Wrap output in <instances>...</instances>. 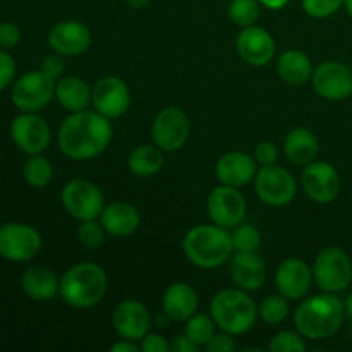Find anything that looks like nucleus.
Listing matches in <instances>:
<instances>
[{
	"label": "nucleus",
	"instance_id": "nucleus-10",
	"mask_svg": "<svg viewBox=\"0 0 352 352\" xmlns=\"http://www.w3.org/2000/svg\"><path fill=\"white\" fill-rule=\"evenodd\" d=\"M41 237L36 229L19 222L0 227V256L14 263L30 261L40 253Z\"/></svg>",
	"mask_w": 352,
	"mask_h": 352
},
{
	"label": "nucleus",
	"instance_id": "nucleus-35",
	"mask_svg": "<svg viewBox=\"0 0 352 352\" xmlns=\"http://www.w3.org/2000/svg\"><path fill=\"white\" fill-rule=\"evenodd\" d=\"M78 239L88 250H96L105 241V229L102 223L95 222V220H85L78 227Z\"/></svg>",
	"mask_w": 352,
	"mask_h": 352
},
{
	"label": "nucleus",
	"instance_id": "nucleus-48",
	"mask_svg": "<svg viewBox=\"0 0 352 352\" xmlns=\"http://www.w3.org/2000/svg\"><path fill=\"white\" fill-rule=\"evenodd\" d=\"M126 2L129 3L131 7H134V9H141V7L146 6V3L150 2V0H126Z\"/></svg>",
	"mask_w": 352,
	"mask_h": 352
},
{
	"label": "nucleus",
	"instance_id": "nucleus-22",
	"mask_svg": "<svg viewBox=\"0 0 352 352\" xmlns=\"http://www.w3.org/2000/svg\"><path fill=\"white\" fill-rule=\"evenodd\" d=\"M230 277L244 291H258L267 280V265L258 253H236L230 261Z\"/></svg>",
	"mask_w": 352,
	"mask_h": 352
},
{
	"label": "nucleus",
	"instance_id": "nucleus-42",
	"mask_svg": "<svg viewBox=\"0 0 352 352\" xmlns=\"http://www.w3.org/2000/svg\"><path fill=\"white\" fill-rule=\"evenodd\" d=\"M21 40V30L12 23L0 24V47L14 48Z\"/></svg>",
	"mask_w": 352,
	"mask_h": 352
},
{
	"label": "nucleus",
	"instance_id": "nucleus-24",
	"mask_svg": "<svg viewBox=\"0 0 352 352\" xmlns=\"http://www.w3.org/2000/svg\"><path fill=\"white\" fill-rule=\"evenodd\" d=\"M162 306H164V313L168 320L186 322L198 309V294L189 284L177 282L165 291Z\"/></svg>",
	"mask_w": 352,
	"mask_h": 352
},
{
	"label": "nucleus",
	"instance_id": "nucleus-32",
	"mask_svg": "<svg viewBox=\"0 0 352 352\" xmlns=\"http://www.w3.org/2000/svg\"><path fill=\"white\" fill-rule=\"evenodd\" d=\"M258 315L268 325H278V323L284 322L289 315V305L287 299L282 294L275 296H267V298L261 301L260 309H258Z\"/></svg>",
	"mask_w": 352,
	"mask_h": 352
},
{
	"label": "nucleus",
	"instance_id": "nucleus-5",
	"mask_svg": "<svg viewBox=\"0 0 352 352\" xmlns=\"http://www.w3.org/2000/svg\"><path fill=\"white\" fill-rule=\"evenodd\" d=\"M244 289H223L212 299L210 311L217 327L230 336L250 332L258 318V308Z\"/></svg>",
	"mask_w": 352,
	"mask_h": 352
},
{
	"label": "nucleus",
	"instance_id": "nucleus-36",
	"mask_svg": "<svg viewBox=\"0 0 352 352\" xmlns=\"http://www.w3.org/2000/svg\"><path fill=\"white\" fill-rule=\"evenodd\" d=\"M268 349L272 352H305L306 351V342L302 339L301 333L296 332H278L277 336L272 339Z\"/></svg>",
	"mask_w": 352,
	"mask_h": 352
},
{
	"label": "nucleus",
	"instance_id": "nucleus-8",
	"mask_svg": "<svg viewBox=\"0 0 352 352\" xmlns=\"http://www.w3.org/2000/svg\"><path fill=\"white\" fill-rule=\"evenodd\" d=\"M256 196L268 206H285L294 199L298 192V182L294 175L278 165H267L256 172L254 177Z\"/></svg>",
	"mask_w": 352,
	"mask_h": 352
},
{
	"label": "nucleus",
	"instance_id": "nucleus-33",
	"mask_svg": "<svg viewBox=\"0 0 352 352\" xmlns=\"http://www.w3.org/2000/svg\"><path fill=\"white\" fill-rule=\"evenodd\" d=\"M229 16L239 26H253L260 17V2L258 0H232L229 6Z\"/></svg>",
	"mask_w": 352,
	"mask_h": 352
},
{
	"label": "nucleus",
	"instance_id": "nucleus-44",
	"mask_svg": "<svg viewBox=\"0 0 352 352\" xmlns=\"http://www.w3.org/2000/svg\"><path fill=\"white\" fill-rule=\"evenodd\" d=\"M199 346H196L186 333L182 336H175L170 342L172 352H198Z\"/></svg>",
	"mask_w": 352,
	"mask_h": 352
},
{
	"label": "nucleus",
	"instance_id": "nucleus-43",
	"mask_svg": "<svg viewBox=\"0 0 352 352\" xmlns=\"http://www.w3.org/2000/svg\"><path fill=\"white\" fill-rule=\"evenodd\" d=\"M141 351L143 352H168L170 351V342L164 339L158 333H150L141 339Z\"/></svg>",
	"mask_w": 352,
	"mask_h": 352
},
{
	"label": "nucleus",
	"instance_id": "nucleus-3",
	"mask_svg": "<svg viewBox=\"0 0 352 352\" xmlns=\"http://www.w3.org/2000/svg\"><path fill=\"white\" fill-rule=\"evenodd\" d=\"M182 251L192 265L199 268H215L226 263L234 251L232 236L226 227L196 226L182 241Z\"/></svg>",
	"mask_w": 352,
	"mask_h": 352
},
{
	"label": "nucleus",
	"instance_id": "nucleus-47",
	"mask_svg": "<svg viewBox=\"0 0 352 352\" xmlns=\"http://www.w3.org/2000/svg\"><path fill=\"white\" fill-rule=\"evenodd\" d=\"M344 308H346V316L352 320V294L347 296V299L344 301Z\"/></svg>",
	"mask_w": 352,
	"mask_h": 352
},
{
	"label": "nucleus",
	"instance_id": "nucleus-30",
	"mask_svg": "<svg viewBox=\"0 0 352 352\" xmlns=\"http://www.w3.org/2000/svg\"><path fill=\"white\" fill-rule=\"evenodd\" d=\"M23 172L28 184L36 189L45 188L54 179V168H52L50 162L41 155H31L30 160L24 164Z\"/></svg>",
	"mask_w": 352,
	"mask_h": 352
},
{
	"label": "nucleus",
	"instance_id": "nucleus-21",
	"mask_svg": "<svg viewBox=\"0 0 352 352\" xmlns=\"http://www.w3.org/2000/svg\"><path fill=\"white\" fill-rule=\"evenodd\" d=\"M256 160L243 151H230L219 158L215 165V175L222 184L241 188L256 177Z\"/></svg>",
	"mask_w": 352,
	"mask_h": 352
},
{
	"label": "nucleus",
	"instance_id": "nucleus-1",
	"mask_svg": "<svg viewBox=\"0 0 352 352\" xmlns=\"http://www.w3.org/2000/svg\"><path fill=\"white\" fill-rule=\"evenodd\" d=\"M110 119L98 112L81 110L69 116L58 129V146L72 160L98 157L112 141Z\"/></svg>",
	"mask_w": 352,
	"mask_h": 352
},
{
	"label": "nucleus",
	"instance_id": "nucleus-14",
	"mask_svg": "<svg viewBox=\"0 0 352 352\" xmlns=\"http://www.w3.org/2000/svg\"><path fill=\"white\" fill-rule=\"evenodd\" d=\"M301 184L306 195L320 205L332 203L340 192V175L327 162H311L305 167Z\"/></svg>",
	"mask_w": 352,
	"mask_h": 352
},
{
	"label": "nucleus",
	"instance_id": "nucleus-7",
	"mask_svg": "<svg viewBox=\"0 0 352 352\" xmlns=\"http://www.w3.org/2000/svg\"><path fill=\"white\" fill-rule=\"evenodd\" d=\"M60 199L65 212L79 222L95 220L96 217L102 215L105 208L103 192L95 182L86 181V179H74L67 182L62 189Z\"/></svg>",
	"mask_w": 352,
	"mask_h": 352
},
{
	"label": "nucleus",
	"instance_id": "nucleus-15",
	"mask_svg": "<svg viewBox=\"0 0 352 352\" xmlns=\"http://www.w3.org/2000/svg\"><path fill=\"white\" fill-rule=\"evenodd\" d=\"M91 103L107 119H117L129 109L131 93L126 82L116 76L98 79L91 88Z\"/></svg>",
	"mask_w": 352,
	"mask_h": 352
},
{
	"label": "nucleus",
	"instance_id": "nucleus-29",
	"mask_svg": "<svg viewBox=\"0 0 352 352\" xmlns=\"http://www.w3.org/2000/svg\"><path fill=\"white\" fill-rule=\"evenodd\" d=\"M127 165L136 177H151L164 167V153L157 144L155 146L143 144L129 155Z\"/></svg>",
	"mask_w": 352,
	"mask_h": 352
},
{
	"label": "nucleus",
	"instance_id": "nucleus-38",
	"mask_svg": "<svg viewBox=\"0 0 352 352\" xmlns=\"http://www.w3.org/2000/svg\"><path fill=\"white\" fill-rule=\"evenodd\" d=\"M278 151L272 141H260L254 148V160L256 164H260L261 167H267V165H274L277 162Z\"/></svg>",
	"mask_w": 352,
	"mask_h": 352
},
{
	"label": "nucleus",
	"instance_id": "nucleus-34",
	"mask_svg": "<svg viewBox=\"0 0 352 352\" xmlns=\"http://www.w3.org/2000/svg\"><path fill=\"white\" fill-rule=\"evenodd\" d=\"M232 244L237 253H256L260 250L261 236L256 227L239 223L237 227H234Z\"/></svg>",
	"mask_w": 352,
	"mask_h": 352
},
{
	"label": "nucleus",
	"instance_id": "nucleus-40",
	"mask_svg": "<svg viewBox=\"0 0 352 352\" xmlns=\"http://www.w3.org/2000/svg\"><path fill=\"white\" fill-rule=\"evenodd\" d=\"M41 71L45 72V74H48L50 78L54 79H58L62 74H64L65 71V65H64V60H62V55L60 54H52V55H47V57L43 58V62H41Z\"/></svg>",
	"mask_w": 352,
	"mask_h": 352
},
{
	"label": "nucleus",
	"instance_id": "nucleus-31",
	"mask_svg": "<svg viewBox=\"0 0 352 352\" xmlns=\"http://www.w3.org/2000/svg\"><path fill=\"white\" fill-rule=\"evenodd\" d=\"M215 320L208 315H192L186 320L184 333L196 344V346H206L213 336H215Z\"/></svg>",
	"mask_w": 352,
	"mask_h": 352
},
{
	"label": "nucleus",
	"instance_id": "nucleus-45",
	"mask_svg": "<svg viewBox=\"0 0 352 352\" xmlns=\"http://www.w3.org/2000/svg\"><path fill=\"white\" fill-rule=\"evenodd\" d=\"M141 347H138V344L134 342V340H129V339H124L120 340V342L113 344L112 347H110V351L112 352H138Z\"/></svg>",
	"mask_w": 352,
	"mask_h": 352
},
{
	"label": "nucleus",
	"instance_id": "nucleus-6",
	"mask_svg": "<svg viewBox=\"0 0 352 352\" xmlns=\"http://www.w3.org/2000/svg\"><path fill=\"white\" fill-rule=\"evenodd\" d=\"M313 278L325 292L344 291L352 280V261L349 254L340 248H325L320 251L313 265Z\"/></svg>",
	"mask_w": 352,
	"mask_h": 352
},
{
	"label": "nucleus",
	"instance_id": "nucleus-27",
	"mask_svg": "<svg viewBox=\"0 0 352 352\" xmlns=\"http://www.w3.org/2000/svg\"><path fill=\"white\" fill-rule=\"evenodd\" d=\"M55 98L62 105V109L69 112H81L91 103V88L78 76H65L57 82Z\"/></svg>",
	"mask_w": 352,
	"mask_h": 352
},
{
	"label": "nucleus",
	"instance_id": "nucleus-4",
	"mask_svg": "<svg viewBox=\"0 0 352 352\" xmlns=\"http://www.w3.org/2000/svg\"><path fill=\"white\" fill-rule=\"evenodd\" d=\"M109 277L96 263H78L60 278V298L72 308H91L107 294Z\"/></svg>",
	"mask_w": 352,
	"mask_h": 352
},
{
	"label": "nucleus",
	"instance_id": "nucleus-20",
	"mask_svg": "<svg viewBox=\"0 0 352 352\" xmlns=\"http://www.w3.org/2000/svg\"><path fill=\"white\" fill-rule=\"evenodd\" d=\"M113 327L122 339L141 340L151 327L150 311L146 306L134 299H126L119 302L113 311Z\"/></svg>",
	"mask_w": 352,
	"mask_h": 352
},
{
	"label": "nucleus",
	"instance_id": "nucleus-12",
	"mask_svg": "<svg viewBox=\"0 0 352 352\" xmlns=\"http://www.w3.org/2000/svg\"><path fill=\"white\" fill-rule=\"evenodd\" d=\"M206 210L213 223L226 229H234L246 215V199L237 188L222 184L210 192Z\"/></svg>",
	"mask_w": 352,
	"mask_h": 352
},
{
	"label": "nucleus",
	"instance_id": "nucleus-39",
	"mask_svg": "<svg viewBox=\"0 0 352 352\" xmlns=\"http://www.w3.org/2000/svg\"><path fill=\"white\" fill-rule=\"evenodd\" d=\"M16 76V62L6 52H0V91L7 88L12 82Z\"/></svg>",
	"mask_w": 352,
	"mask_h": 352
},
{
	"label": "nucleus",
	"instance_id": "nucleus-28",
	"mask_svg": "<svg viewBox=\"0 0 352 352\" xmlns=\"http://www.w3.org/2000/svg\"><path fill=\"white\" fill-rule=\"evenodd\" d=\"M277 72L289 85H305L311 81L313 64L306 54L299 50H287L278 57Z\"/></svg>",
	"mask_w": 352,
	"mask_h": 352
},
{
	"label": "nucleus",
	"instance_id": "nucleus-19",
	"mask_svg": "<svg viewBox=\"0 0 352 352\" xmlns=\"http://www.w3.org/2000/svg\"><path fill=\"white\" fill-rule=\"evenodd\" d=\"M237 52L246 64L261 67L275 55V40L267 30L260 26H246L236 40Z\"/></svg>",
	"mask_w": 352,
	"mask_h": 352
},
{
	"label": "nucleus",
	"instance_id": "nucleus-13",
	"mask_svg": "<svg viewBox=\"0 0 352 352\" xmlns=\"http://www.w3.org/2000/svg\"><path fill=\"white\" fill-rule=\"evenodd\" d=\"M311 82L315 91L327 100H346L352 95V71L346 64L327 60L313 71Z\"/></svg>",
	"mask_w": 352,
	"mask_h": 352
},
{
	"label": "nucleus",
	"instance_id": "nucleus-2",
	"mask_svg": "<svg viewBox=\"0 0 352 352\" xmlns=\"http://www.w3.org/2000/svg\"><path fill=\"white\" fill-rule=\"evenodd\" d=\"M346 318L344 302L332 292L313 296L298 306L294 325L305 339L323 340L336 336Z\"/></svg>",
	"mask_w": 352,
	"mask_h": 352
},
{
	"label": "nucleus",
	"instance_id": "nucleus-11",
	"mask_svg": "<svg viewBox=\"0 0 352 352\" xmlns=\"http://www.w3.org/2000/svg\"><path fill=\"white\" fill-rule=\"evenodd\" d=\"M189 133H191L189 117L177 107H167L160 110L151 126L153 143L162 151H175L184 146Z\"/></svg>",
	"mask_w": 352,
	"mask_h": 352
},
{
	"label": "nucleus",
	"instance_id": "nucleus-23",
	"mask_svg": "<svg viewBox=\"0 0 352 352\" xmlns=\"http://www.w3.org/2000/svg\"><path fill=\"white\" fill-rule=\"evenodd\" d=\"M102 226L113 237H127L140 227V212L127 201H113L103 208Z\"/></svg>",
	"mask_w": 352,
	"mask_h": 352
},
{
	"label": "nucleus",
	"instance_id": "nucleus-41",
	"mask_svg": "<svg viewBox=\"0 0 352 352\" xmlns=\"http://www.w3.org/2000/svg\"><path fill=\"white\" fill-rule=\"evenodd\" d=\"M206 349L210 352H232L236 351V342H234L232 336L227 332L215 333V336L210 339V342L206 344Z\"/></svg>",
	"mask_w": 352,
	"mask_h": 352
},
{
	"label": "nucleus",
	"instance_id": "nucleus-16",
	"mask_svg": "<svg viewBox=\"0 0 352 352\" xmlns=\"http://www.w3.org/2000/svg\"><path fill=\"white\" fill-rule=\"evenodd\" d=\"M12 140L24 153L40 155L50 144V127L47 120L34 112H24L10 124Z\"/></svg>",
	"mask_w": 352,
	"mask_h": 352
},
{
	"label": "nucleus",
	"instance_id": "nucleus-25",
	"mask_svg": "<svg viewBox=\"0 0 352 352\" xmlns=\"http://www.w3.org/2000/svg\"><path fill=\"white\" fill-rule=\"evenodd\" d=\"M23 291L26 292L28 298L33 301L47 302L57 298L60 294V280L52 270L45 267L28 268L21 277Z\"/></svg>",
	"mask_w": 352,
	"mask_h": 352
},
{
	"label": "nucleus",
	"instance_id": "nucleus-46",
	"mask_svg": "<svg viewBox=\"0 0 352 352\" xmlns=\"http://www.w3.org/2000/svg\"><path fill=\"white\" fill-rule=\"evenodd\" d=\"M287 2L289 0H260V3H263L268 9H282Z\"/></svg>",
	"mask_w": 352,
	"mask_h": 352
},
{
	"label": "nucleus",
	"instance_id": "nucleus-49",
	"mask_svg": "<svg viewBox=\"0 0 352 352\" xmlns=\"http://www.w3.org/2000/svg\"><path fill=\"white\" fill-rule=\"evenodd\" d=\"M344 6H346L347 12H349L351 17H352V0H344Z\"/></svg>",
	"mask_w": 352,
	"mask_h": 352
},
{
	"label": "nucleus",
	"instance_id": "nucleus-37",
	"mask_svg": "<svg viewBox=\"0 0 352 352\" xmlns=\"http://www.w3.org/2000/svg\"><path fill=\"white\" fill-rule=\"evenodd\" d=\"M342 3L344 0H302L306 14L316 17V19H323V17L336 14L342 7Z\"/></svg>",
	"mask_w": 352,
	"mask_h": 352
},
{
	"label": "nucleus",
	"instance_id": "nucleus-17",
	"mask_svg": "<svg viewBox=\"0 0 352 352\" xmlns=\"http://www.w3.org/2000/svg\"><path fill=\"white\" fill-rule=\"evenodd\" d=\"M48 45L62 57L81 55L91 45V31L79 21H62L48 33Z\"/></svg>",
	"mask_w": 352,
	"mask_h": 352
},
{
	"label": "nucleus",
	"instance_id": "nucleus-26",
	"mask_svg": "<svg viewBox=\"0 0 352 352\" xmlns=\"http://www.w3.org/2000/svg\"><path fill=\"white\" fill-rule=\"evenodd\" d=\"M285 155L296 165H308L318 157V140L308 127H294L284 143Z\"/></svg>",
	"mask_w": 352,
	"mask_h": 352
},
{
	"label": "nucleus",
	"instance_id": "nucleus-9",
	"mask_svg": "<svg viewBox=\"0 0 352 352\" xmlns=\"http://www.w3.org/2000/svg\"><path fill=\"white\" fill-rule=\"evenodd\" d=\"M55 79L43 71H30L21 76L12 88V103L23 112H38L55 96Z\"/></svg>",
	"mask_w": 352,
	"mask_h": 352
},
{
	"label": "nucleus",
	"instance_id": "nucleus-18",
	"mask_svg": "<svg viewBox=\"0 0 352 352\" xmlns=\"http://www.w3.org/2000/svg\"><path fill=\"white\" fill-rule=\"evenodd\" d=\"M313 284V268H309L299 258H289L282 261L275 275V285H277L278 294L285 299L298 301L305 298L309 292Z\"/></svg>",
	"mask_w": 352,
	"mask_h": 352
}]
</instances>
